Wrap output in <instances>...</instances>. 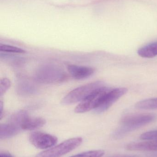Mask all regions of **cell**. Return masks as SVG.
<instances>
[{
  "label": "cell",
  "mask_w": 157,
  "mask_h": 157,
  "mask_svg": "<svg viewBox=\"0 0 157 157\" xmlns=\"http://www.w3.org/2000/svg\"><path fill=\"white\" fill-rule=\"evenodd\" d=\"M154 113L127 115L122 119L121 125L113 134L115 139H120L132 131L152 122L156 120Z\"/></svg>",
  "instance_id": "1"
},
{
  "label": "cell",
  "mask_w": 157,
  "mask_h": 157,
  "mask_svg": "<svg viewBox=\"0 0 157 157\" xmlns=\"http://www.w3.org/2000/svg\"><path fill=\"white\" fill-rule=\"evenodd\" d=\"M67 78V75L64 71L53 64L41 66L37 70L34 75L36 81L45 84L61 83L66 80Z\"/></svg>",
  "instance_id": "2"
},
{
  "label": "cell",
  "mask_w": 157,
  "mask_h": 157,
  "mask_svg": "<svg viewBox=\"0 0 157 157\" xmlns=\"http://www.w3.org/2000/svg\"><path fill=\"white\" fill-rule=\"evenodd\" d=\"M104 86V83L101 81H96L78 87L66 95L62 100V103L69 105L81 102L91 93Z\"/></svg>",
  "instance_id": "3"
},
{
  "label": "cell",
  "mask_w": 157,
  "mask_h": 157,
  "mask_svg": "<svg viewBox=\"0 0 157 157\" xmlns=\"http://www.w3.org/2000/svg\"><path fill=\"white\" fill-rule=\"evenodd\" d=\"M110 90L111 88L105 86L97 90L81 101L76 107L75 112L77 113H84L95 109Z\"/></svg>",
  "instance_id": "4"
},
{
  "label": "cell",
  "mask_w": 157,
  "mask_h": 157,
  "mask_svg": "<svg viewBox=\"0 0 157 157\" xmlns=\"http://www.w3.org/2000/svg\"><path fill=\"white\" fill-rule=\"evenodd\" d=\"M82 141V138L80 137L68 139L56 146L39 153L35 157H62L78 147Z\"/></svg>",
  "instance_id": "5"
},
{
  "label": "cell",
  "mask_w": 157,
  "mask_h": 157,
  "mask_svg": "<svg viewBox=\"0 0 157 157\" xmlns=\"http://www.w3.org/2000/svg\"><path fill=\"white\" fill-rule=\"evenodd\" d=\"M128 91L126 88H117L111 89L105 95L100 104L94 110L96 113H101L108 110L117 100Z\"/></svg>",
  "instance_id": "6"
},
{
  "label": "cell",
  "mask_w": 157,
  "mask_h": 157,
  "mask_svg": "<svg viewBox=\"0 0 157 157\" xmlns=\"http://www.w3.org/2000/svg\"><path fill=\"white\" fill-rule=\"evenodd\" d=\"M29 140L37 148L44 149L55 145L58 139L56 136L41 132H35L29 134Z\"/></svg>",
  "instance_id": "7"
},
{
  "label": "cell",
  "mask_w": 157,
  "mask_h": 157,
  "mask_svg": "<svg viewBox=\"0 0 157 157\" xmlns=\"http://www.w3.org/2000/svg\"><path fill=\"white\" fill-rule=\"evenodd\" d=\"M67 70L73 78L78 80L89 78L95 73V70L91 67L76 65H68Z\"/></svg>",
  "instance_id": "8"
},
{
  "label": "cell",
  "mask_w": 157,
  "mask_h": 157,
  "mask_svg": "<svg viewBox=\"0 0 157 157\" xmlns=\"http://www.w3.org/2000/svg\"><path fill=\"white\" fill-rule=\"evenodd\" d=\"M126 149L130 151H157V141H150L129 144Z\"/></svg>",
  "instance_id": "9"
},
{
  "label": "cell",
  "mask_w": 157,
  "mask_h": 157,
  "mask_svg": "<svg viewBox=\"0 0 157 157\" xmlns=\"http://www.w3.org/2000/svg\"><path fill=\"white\" fill-rule=\"evenodd\" d=\"M46 123V121L40 117L32 118L27 116L21 125V130H33L43 126Z\"/></svg>",
  "instance_id": "10"
},
{
  "label": "cell",
  "mask_w": 157,
  "mask_h": 157,
  "mask_svg": "<svg viewBox=\"0 0 157 157\" xmlns=\"http://www.w3.org/2000/svg\"><path fill=\"white\" fill-rule=\"evenodd\" d=\"M21 129L14 124L8 122L0 125V138L6 139L17 135Z\"/></svg>",
  "instance_id": "11"
},
{
  "label": "cell",
  "mask_w": 157,
  "mask_h": 157,
  "mask_svg": "<svg viewBox=\"0 0 157 157\" xmlns=\"http://www.w3.org/2000/svg\"><path fill=\"white\" fill-rule=\"evenodd\" d=\"M138 55L144 58H153L157 56V41L149 43L139 49Z\"/></svg>",
  "instance_id": "12"
},
{
  "label": "cell",
  "mask_w": 157,
  "mask_h": 157,
  "mask_svg": "<svg viewBox=\"0 0 157 157\" xmlns=\"http://www.w3.org/2000/svg\"><path fill=\"white\" fill-rule=\"evenodd\" d=\"M135 107L140 109H157V98L141 101L135 104Z\"/></svg>",
  "instance_id": "13"
},
{
  "label": "cell",
  "mask_w": 157,
  "mask_h": 157,
  "mask_svg": "<svg viewBox=\"0 0 157 157\" xmlns=\"http://www.w3.org/2000/svg\"><path fill=\"white\" fill-rule=\"evenodd\" d=\"M0 51L1 52H10V53H25L26 51L21 48H18L10 45L0 44Z\"/></svg>",
  "instance_id": "14"
},
{
  "label": "cell",
  "mask_w": 157,
  "mask_h": 157,
  "mask_svg": "<svg viewBox=\"0 0 157 157\" xmlns=\"http://www.w3.org/2000/svg\"><path fill=\"white\" fill-rule=\"evenodd\" d=\"M18 91L21 94H32L35 92V89L34 86L26 83H21L18 86Z\"/></svg>",
  "instance_id": "15"
},
{
  "label": "cell",
  "mask_w": 157,
  "mask_h": 157,
  "mask_svg": "<svg viewBox=\"0 0 157 157\" xmlns=\"http://www.w3.org/2000/svg\"><path fill=\"white\" fill-rule=\"evenodd\" d=\"M105 154L103 150H94L78 154L71 157H102Z\"/></svg>",
  "instance_id": "16"
},
{
  "label": "cell",
  "mask_w": 157,
  "mask_h": 157,
  "mask_svg": "<svg viewBox=\"0 0 157 157\" xmlns=\"http://www.w3.org/2000/svg\"><path fill=\"white\" fill-rule=\"evenodd\" d=\"M11 86V82L7 78H2L0 80V96H2L8 90Z\"/></svg>",
  "instance_id": "17"
},
{
  "label": "cell",
  "mask_w": 157,
  "mask_h": 157,
  "mask_svg": "<svg viewBox=\"0 0 157 157\" xmlns=\"http://www.w3.org/2000/svg\"><path fill=\"white\" fill-rule=\"evenodd\" d=\"M141 139L149 141H157V130L146 132L141 135Z\"/></svg>",
  "instance_id": "18"
},
{
  "label": "cell",
  "mask_w": 157,
  "mask_h": 157,
  "mask_svg": "<svg viewBox=\"0 0 157 157\" xmlns=\"http://www.w3.org/2000/svg\"><path fill=\"white\" fill-rule=\"evenodd\" d=\"M110 157H139L136 155H117Z\"/></svg>",
  "instance_id": "19"
},
{
  "label": "cell",
  "mask_w": 157,
  "mask_h": 157,
  "mask_svg": "<svg viewBox=\"0 0 157 157\" xmlns=\"http://www.w3.org/2000/svg\"><path fill=\"white\" fill-rule=\"evenodd\" d=\"M0 157H14L9 153H1L0 154Z\"/></svg>",
  "instance_id": "20"
},
{
  "label": "cell",
  "mask_w": 157,
  "mask_h": 157,
  "mask_svg": "<svg viewBox=\"0 0 157 157\" xmlns=\"http://www.w3.org/2000/svg\"><path fill=\"white\" fill-rule=\"evenodd\" d=\"M3 108V105L2 101H1L0 102V116L1 118H2V114Z\"/></svg>",
  "instance_id": "21"
},
{
  "label": "cell",
  "mask_w": 157,
  "mask_h": 157,
  "mask_svg": "<svg viewBox=\"0 0 157 157\" xmlns=\"http://www.w3.org/2000/svg\"><path fill=\"white\" fill-rule=\"evenodd\" d=\"M147 157H157V153H155V154H152L147 156Z\"/></svg>",
  "instance_id": "22"
}]
</instances>
